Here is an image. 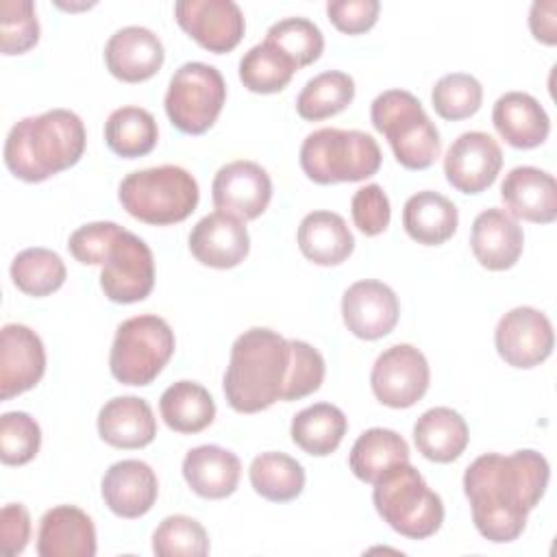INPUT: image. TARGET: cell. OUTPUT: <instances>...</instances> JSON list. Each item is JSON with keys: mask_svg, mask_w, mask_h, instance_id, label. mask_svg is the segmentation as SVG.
Segmentation results:
<instances>
[{"mask_svg": "<svg viewBox=\"0 0 557 557\" xmlns=\"http://www.w3.org/2000/svg\"><path fill=\"white\" fill-rule=\"evenodd\" d=\"M265 41L292 59L298 70L318 61L324 50L322 30L307 17H285L274 22L265 33Z\"/></svg>", "mask_w": 557, "mask_h": 557, "instance_id": "cell-38", "label": "cell"}, {"mask_svg": "<svg viewBox=\"0 0 557 557\" xmlns=\"http://www.w3.org/2000/svg\"><path fill=\"white\" fill-rule=\"evenodd\" d=\"M39 41V22L30 0L0 2V48L2 54H22Z\"/></svg>", "mask_w": 557, "mask_h": 557, "instance_id": "cell-42", "label": "cell"}, {"mask_svg": "<svg viewBox=\"0 0 557 557\" xmlns=\"http://www.w3.org/2000/svg\"><path fill=\"white\" fill-rule=\"evenodd\" d=\"M104 296L120 305L139 302L154 287V257L148 244L135 233L122 228L115 237L100 272Z\"/></svg>", "mask_w": 557, "mask_h": 557, "instance_id": "cell-10", "label": "cell"}, {"mask_svg": "<svg viewBox=\"0 0 557 557\" xmlns=\"http://www.w3.org/2000/svg\"><path fill=\"white\" fill-rule=\"evenodd\" d=\"M381 161L376 139L363 131L318 128L300 146V168L318 185L366 181L379 172Z\"/></svg>", "mask_w": 557, "mask_h": 557, "instance_id": "cell-7", "label": "cell"}, {"mask_svg": "<svg viewBox=\"0 0 557 557\" xmlns=\"http://www.w3.org/2000/svg\"><path fill=\"white\" fill-rule=\"evenodd\" d=\"M189 250L198 263L228 270L239 265L250 250L246 222L226 211H213L196 222L189 233Z\"/></svg>", "mask_w": 557, "mask_h": 557, "instance_id": "cell-18", "label": "cell"}, {"mask_svg": "<svg viewBox=\"0 0 557 557\" xmlns=\"http://www.w3.org/2000/svg\"><path fill=\"white\" fill-rule=\"evenodd\" d=\"M431 102L440 117L450 122L466 120L481 109L483 87L472 74L450 72L433 85Z\"/></svg>", "mask_w": 557, "mask_h": 557, "instance_id": "cell-40", "label": "cell"}, {"mask_svg": "<svg viewBox=\"0 0 557 557\" xmlns=\"http://www.w3.org/2000/svg\"><path fill=\"white\" fill-rule=\"evenodd\" d=\"M324 357L302 339H289V370L281 400H300L320 389L324 381Z\"/></svg>", "mask_w": 557, "mask_h": 557, "instance_id": "cell-43", "label": "cell"}, {"mask_svg": "<svg viewBox=\"0 0 557 557\" xmlns=\"http://www.w3.org/2000/svg\"><path fill=\"white\" fill-rule=\"evenodd\" d=\"M496 133L513 148L531 150L546 141L550 120L537 98L524 91L503 94L492 109Z\"/></svg>", "mask_w": 557, "mask_h": 557, "instance_id": "cell-24", "label": "cell"}, {"mask_svg": "<svg viewBox=\"0 0 557 557\" xmlns=\"http://www.w3.org/2000/svg\"><path fill=\"white\" fill-rule=\"evenodd\" d=\"M507 213L535 224H550L557 218V183L546 170L518 165L509 170L500 185Z\"/></svg>", "mask_w": 557, "mask_h": 557, "instance_id": "cell-21", "label": "cell"}, {"mask_svg": "<svg viewBox=\"0 0 557 557\" xmlns=\"http://www.w3.org/2000/svg\"><path fill=\"white\" fill-rule=\"evenodd\" d=\"M152 553L159 557H205L209 553V535L196 518L168 516L152 533Z\"/></svg>", "mask_w": 557, "mask_h": 557, "instance_id": "cell-39", "label": "cell"}, {"mask_svg": "<svg viewBox=\"0 0 557 557\" xmlns=\"http://www.w3.org/2000/svg\"><path fill=\"white\" fill-rule=\"evenodd\" d=\"M470 440L468 424L450 407H431L413 424L418 453L435 463H450L466 450Z\"/></svg>", "mask_w": 557, "mask_h": 557, "instance_id": "cell-28", "label": "cell"}, {"mask_svg": "<svg viewBox=\"0 0 557 557\" xmlns=\"http://www.w3.org/2000/svg\"><path fill=\"white\" fill-rule=\"evenodd\" d=\"M211 200L218 211L233 213L244 222L255 220L272 200L270 174L255 161H231L213 176Z\"/></svg>", "mask_w": 557, "mask_h": 557, "instance_id": "cell-15", "label": "cell"}, {"mask_svg": "<svg viewBox=\"0 0 557 557\" xmlns=\"http://www.w3.org/2000/svg\"><path fill=\"white\" fill-rule=\"evenodd\" d=\"M350 213H352L355 226L363 235L368 237L381 235L389 226V218H392L389 198L381 185L370 183L355 191L350 200Z\"/></svg>", "mask_w": 557, "mask_h": 557, "instance_id": "cell-45", "label": "cell"}, {"mask_svg": "<svg viewBox=\"0 0 557 557\" xmlns=\"http://www.w3.org/2000/svg\"><path fill=\"white\" fill-rule=\"evenodd\" d=\"M104 505L120 518H139L152 509L159 496L154 470L141 459H122L109 466L100 483Z\"/></svg>", "mask_w": 557, "mask_h": 557, "instance_id": "cell-20", "label": "cell"}, {"mask_svg": "<svg viewBox=\"0 0 557 557\" xmlns=\"http://www.w3.org/2000/svg\"><path fill=\"white\" fill-rule=\"evenodd\" d=\"M96 527L76 505H57L39 520L37 555L39 557H94Z\"/></svg>", "mask_w": 557, "mask_h": 557, "instance_id": "cell-23", "label": "cell"}, {"mask_svg": "<svg viewBox=\"0 0 557 557\" xmlns=\"http://www.w3.org/2000/svg\"><path fill=\"white\" fill-rule=\"evenodd\" d=\"M494 344L505 363L524 370L535 368L553 352V324L535 307H513L498 320Z\"/></svg>", "mask_w": 557, "mask_h": 557, "instance_id": "cell-12", "label": "cell"}, {"mask_svg": "<svg viewBox=\"0 0 557 557\" xmlns=\"http://www.w3.org/2000/svg\"><path fill=\"white\" fill-rule=\"evenodd\" d=\"M372 485L374 509L396 533L426 540L440 531L444 503L409 461L389 466Z\"/></svg>", "mask_w": 557, "mask_h": 557, "instance_id": "cell-4", "label": "cell"}, {"mask_svg": "<svg viewBox=\"0 0 557 557\" xmlns=\"http://www.w3.org/2000/svg\"><path fill=\"white\" fill-rule=\"evenodd\" d=\"M348 429L344 411L331 403H315L300 409L289 426L292 440L311 457H326L337 450Z\"/></svg>", "mask_w": 557, "mask_h": 557, "instance_id": "cell-30", "label": "cell"}, {"mask_svg": "<svg viewBox=\"0 0 557 557\" xmlns=\"http://www.w3.org/2000/svg\"><path fill=\"white\" fill-rule=\"evenodd\" d=\"M120 205L139 222L168 226L187 220L198 207L200 189L185 168L157 165L126 174L117 189Z\"/></svg>", "mask_w": 557, "mask_h": 557, "instance_id": "cell-5", "label": "cell"}, {"mask_svg": "<svg viewBox=\"0 0 557 557\" xmlns=\"http://www.w3.org/2000/svg\"><path fill=\"white\" fill-rule=\"evenodd\" d=\"M457 224L459 211L455 202L440 191H418L403 207V226L422 246H442L455 235Z\"/></svg>", "mask_w": 557, "mask_h": 557, "instance_id": "cell-29", "label": "cell"}, {"mask_svg": "<svg viewBox=\"0 0 557 557\" xmlns=\"http://www.w3.org/2000/svg\"><path fill=\"white\" fill-rule=\"evenodd\" d=\"M183 476L194 494L209 500H220L237 490L242 461L235 453L222 446H196L183 459Z\"/></svg>", "mask_w": 557, "mask_h": 557, "instance_id": "cell-26", "label": "cell"}, {"mask_svg": "<svg viewBox=\"0 0 557 557\" xmlns=\"http://www.w3.org/2000/svg\"><path fill=\"white\" fill-rule=\"evenodd\" d=\"M548 479L546 457L531 448L476 457L463 472V494L476 531L494 544L518 540L529 511L542 500Z\"/></svg>", "mask_w": 557, "mask_h": 557, "instance_id": "cell-1", "label": "cell"}, {"mask_svg": "<svg viewBox=\"0 0 557 557\" xmlns=\"http://www.w3.org/2000/svg\"><path fill=\"white\" fill-rule=\"evenodd\" d=\"M41 446V429L26 411L0 416V459L7 466H24L35 459Z\"/></svg>", "mask_w": 557, "mask_h": 557, "instance_id": "cell-41", "label": "cell"}, {"mask_svg": "<svg viewBox=\"0 0 557 557\" xmlns=\"http://www.w3.org/2000/svg\"><path fill=\"white\" fill-rule=\"evenodd\" d=\"M178 26L205 50L224 54L237 48L246 22L233 0H181L174 4Z\"/></svg>", "mask_w": 557, "mask_h": 557, "instance_id": "cell-13", "label": "cell"}, {"mask_svg": "<svg viewBox=\"0 0 557 557\" xmlns=\"http://www.w3.org/2000/svg\"><path fill=\"white\" fill-rule=\"evenodd\" d=\"M555 15H557L555 0H544V2L531 4V13H529L531 35L546 46L557 44V17Z\"/></svg>", "mask_w": 557, "mask_h": 557, "instance_id": "cell-48", "label": "cell"}, {"mask_svg": "<svg viewBox=\"0 0 557 557\" xmlns=\"http://www.w3.org/2000/svg\"><path fill=\"white\" fill-rule=\"evenodd\" d=\"M503 150L498 141L483 131L461 133L446 150V181L461 194H481L498 176Z\"/></svg>", "mask_w": 557, "mask_h": 557, "instance_id": "cell-14", "label": "cell"}, {"mask_svg": "<svg viewBox=\"0 0 557 557\" xmlns=\"http://www.w3.org/2000/svg\"><path fill=\"white\" fill-rule=\"evenodd\" d=\"M372 126L389 141L396 161L407 170H426L440 157V131L422 102L405 89H387L372 100Z\"/></svg>", "mask_w": 557, "mask_h": 557, "instance_id": "cell-6", "label": "cell"}, {"mask_svg": "<svg viewBox=\"0 0 557 557\" xmlns=\"http://www.w3.org/2000/svg\"><path fill=\"white\" fill-rule=\"evenodd\" d=\"M355 98V81L339 70L322 72L309 78L296 98V111L302 120L320 122L342 113Z\"/></svg>", "mask_w": 557, "mask_h": 557, "instance_id": "cell-35", "label": "cell"}, {"mask_svg": "<svg viewBox=\"0 0 557 557\" xmlns=\"http://www.w3.org/2000/svg\"><path fill=\"white\" fill-rule=\"evenodd\" d=\"M398 298L394 289L381 281H357L342 296L344 324L359 339L374 342L389 335L398 322Z\"/></svg>", "mask_w": 557, "mask_h": 557, "instance_id": "cell-16", "label": "cell"}, {"mask_svg": "<svg viewBox=\"0 0 557 557\" xmlns=\"http://www.w3.org/2000/svg\"><path fill=\"white\" fill-rule=\"evenodd\" d=\"M409 461V446L403 435L392 429L374 426L363 431L348 455L352 474L363 483H374L389 466Z\"/></svg>", "mask_w": 557, "mask_h": 557, "instance_id": "cell-32", "label": "cell"}, {"mask_svg": "<svg viewBox=\"0 0 557 557\" xmlns=\"http://www.w3.org/2000/svg\"><path fill=\"white\" fill-rule=\"evenodd\" d=\"M381 4L376 0H331L326 15L331 24L346 35H361L379 20Z\"/></svg>", "mask_w": 557, "mask_h": 557, "instance_id": "cell-46", "label": "cell"}, {"mask_svg": "<svg viewBox=\"0 0 557 557\" xmlns=\"http://www.w3.org/2000/svg\"><path fill=\"white\" fill-rule=\"evenodd\" d=\"M157 139V120L141 107H120L104 122V141L122 159H137L152 152Z\"/></svg>", "mask_w": 557, "mask_h": 557, "instance_id": "cell-34", "label": "cell"}, {"mask_svg": "<svg viewBox=\"0 0 557 557\" xmlns=\"http://www.w3.org/2000/svg\"><path fill=\"white\" fill-rule=\"evenodd\" d=\"M298 248L315 265H339L355 250V237L339 213L311 211L298 224Z\"/></svg>", "mask_w": 557, "mask_h": 557, "instance_id": "cell-27", "label": "cell"}, {"mask_svg": "<svg viewBox=\"0 0 557 557\" xmlns=\"http://www.w3.org/2000/svg\"><path fill=\"white\" fill-rule=\"evenodd\" d=\"M226 102V83L218 67L200 61L183 63L170 78L165 113L187 135L207 133Z\"/></svg>", "mask_w": 557, "mask_h": 557, "instance_id": "cell-9", "label": "cell"}, {"mask_svg": "<svg viewBox=\"0 0 557 557\" xmlns=\"http://www.w3.org/2000/svg\"><path fill=\"white\" fill-rule=\"evenodd\" d=\"M470 246L483 268L503 272L518 263L524 248V233L513 215L500 207H490L474 218Z\"/></svg>", "mask_w": 557, "mask_h": 557, "instance_id": "cell-22", "label": "cell"}, {"mask_svg": "<svg viewBox=\"0 0 557 557\" xmlns=\"http://www.w3.org/2000/svg\"><path fill=\"white\" fill-rule=\"evenodd\" d=\"M429 381V361L411 344H394L383 350L370 374L376 400L392 409H407L416 405L426 394Z\"/></svg>", "mask_w": 557, "mask_h": 557, "instance_id": "cell-11", "label": "cell"}, {"mask_svg": "<svg viewBox=\"0 0 557 557\" xmlns=\"http://www.w3.org/2000/svg\"><path fill=\"white\" fill-rule=\"evenodd\" d=\"M163 422L176 433H200L215 418V403L196 381H176L159 398Z\"/></svg>", "mask_w": 557, "mask_h": 557, "instance_id": "cell-31", "label": "cell"}, {"mask_svg": "<svg viewBox=\"0 0 557 557\" xmlns=\"http://www.w3.org/2000/svg\"><path fill=\"white\" fill-rule=\"evenodd\" d=\"M248 476L252 490L270 503H289L305 490L302 466L294 457L276 450L257 455L250 463Z\"/></svg>", "mask_w": 557, "mask_h": 557, "instance_id": "cell-33", "label": "cell"}, {"mask_svg": "<svg viewBox=\"0 0 557 557\" xmlns=\"http://www.w3.org/2000/svg\"><path fill=\"white\" fill-rule=\"evenodd\" d=\"M46 372L41 337L26 324H4L0 331V398L11 400L33 389Z\"/></svg>", "mask_w": 557, "mask_h": 557, "instance_id": "cell-17", "label": "cell"}, {"mask_svg": "<svg viewBox=\"0 0 557 557\" xmlns=\"http://www.w3.org/2000/svg\"><path fill=\"white\" fill-rule=\"evenodd\" d=\"M83 120L70 109H50L11 126L4 141V165L26 183H41L72 165L85 152Z\"/></svg>", "mask_w": 557, "mask_h": 557, "instance_id": "cell-2", "label": "cell"}, {"mask_svg": "<svg viewBox=\"0 0 557 557\" xmlns=\"http://www.w3.org/2000/svg\"><path fill=\"white\" fill-rule=\"evenodd\" d=\"M98 433L109 446L144 448L157 437L152 407L139 396H115L98 411Z\"/></svg>", "mask_w": 557, "mask_h": 557, "instance_id": "cell-25", "label": "cell"}, {"mask_svg": "<svg viewBox=\"0 0 557 557\" xmlns=\"http://www.w3.org/2000/svg\"><path fill=\"white\" fill-rule=\"evenodd\" d=\"M296 70L292 59L263 39L242 57L239 81L248 91L276 94L289 85Z\"/></svg>", "mask_w": 557, "mask_h": 557, "instance_id": "cell-37", "label": "cell"}, {"mask_svg": "<svg viewBox=\"0 0 557 557\" xmlns=\"http://www.w3.org/2000/svg\"><path fill=\"white\" fill-rule=\"evenodd\" d=\"M289 370V339L272 329L252 326L231 348L224 396L237 413H257L283 396Z\"/></svg>", "mask_w": 557, "mask_h": 557, "instance_id": "cell-3", "label": "cell"}, {"mask_svg": "<svg viewBox=\"0 0 557 557\" xmlns=\"http://www.w3.org/2000/svg\"><path fill=\"white\" fill-rule=\"evenodd\" d=\"M174 331L152 313L124 320L113 337L109 368L122 385H150L174 355Z\"/></svg>", "mask_w": 557, "mask_h": 557, "instance_id": "cell-8", "label": "cell"}, {"mask_svg": "<svg viewBox=\"0 0 557 557\" xmlns=\"http://www.w3.org/2000/svg\"><path fill=\"white\" fill-rule=\"evenodd\" d=\"M122 226L115 222H89L78 226L67 242L72 257L85 265H102Z\"/></svg>", "mask_w": 557, "mask_h": 557, "instance_id": "cell-44", "label": "cell"}, {"mask_svg": "<svg viewBox=\"0 0 557 557\" xmlns=\"http://www.w3.org/2000/svg\"><path fill=\"white\" fill-rule=\"evenodd\" d=\"M165 59L161 39L144 26L115 30L104 46V63L111 76L122 83H144L152 78Z\"/></svg>", "mask_w": 557, "mask_h": 557, "instance_id": "cell-19", "label": "cell"}, {"mask_svg": "<svg viewBox=\"0 0 557 557\" xmlns=\"http://www.w3.org/2000/svg\"><path fill=\"white\" fill-rule=\"evenodd\" d=\"M30 540V516L22 503H9L0 511V546L2 553L20 555Z\"/></svg>", "mask_w": 557, "mask_h": 557, "instance_id": "cell-47", "label": "cell"}, {"mask_svg": "<svg viewBox=\"0 0 557 557\" xmlns=\"http://www.w3.org/2000/svg\"><path fill=\"white\" fill-rule=\"evenodd\" d=\"M65 276L67 270L63 259L54 250L41 246L24 248L11 261L13 285L26 296H48L65 283Z\"/></svg>", "mask_w": 557, "mask_h": 557, "instance_id": "cell-36", "label": "cell"}]
</instances>
